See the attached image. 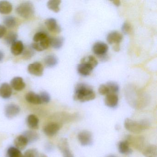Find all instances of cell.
Wrapping results in <instances>:
<instances>
[{
	"label": "cell",
	"instance_id": "24",
	"mask_svg": "<svg viewBox=\"0 0 157 157\" xmlns=\"http://www.w3.org/2000/svg\"><path fill=\"white\" fill-rule=\"evenodd\" d=\"M22 135L26 138L29 144L35 142L39 138V136L38 133L33 130L25 131L23 133Z\"/></svg>",
	"mask_w": 157,
	"mask_h": 157
},
{
	"label": "cell",
	"instance_id": "33",
	"mask_svg": "<svg viewBox=\"0 0 157 157\" xmlns=\"http://www.w3.org/2000/svg\"><path fill=\"white\" fill-rule=\"evenodd\" d=\"M48 37V35L44 32H38L34 36L33 41L34 43H38L40 41H43Z\"/></svg>",
	"mask_w": 157,
	"mask_h": 157
},
{
	"label": "cell",
	"instance_id": "5",
	"mask_svg": "<svg viewBox=\"0 0 157 157\" xmlns=\"http://www.w3.org/2000/svg\"><path fill=\"white\" fill-rule=\"evenodd\" d=\"M78 139L80 144L83 146H90L93 141L92 134L87 130L80 132L78 135Z\"/></svg>",
	"mask_w": 157,
	"mask_h": 157
},
{
	"label": "cell",
	"instance_id": "6",
	"mask_svg": "<svg viewBox=\"0 0 157 157\" xmlns=\"http://www.w3.org/2000/svg\"><path fill=\"white\" fill-rule=\"evenodd\" d=\"M43 65L39 62H35L30 64L28 67V71L30 74L37 77H41L44 74Z\"/></svg>",
	"mask_w": 157,
	"mask_h": 157
},
{
	"label": "cell",
	"instance_id": "43",
	"mask_svg": "<svg viewBox=\"0 0 157 157\" xmlns=\"http://www.w3.org/2000/svg\"><path fill=\"white\" fill-rule=\"evenodd\" d=\"M38 157H48L46 155L44 154H41L38 155Z\"/></svg>",
	"mask_w": 157,
	"mask_h": 157
},
{
	"label": "cell",
	"instance_id": "12",
	"mask_svg": "<svg viewBox=\"0 0 157 157\" xmlns=\"http://www.w3.org/2000/svg\"><path fill=\"white\" fill-rule=\"evenodd\" d=\"M11 87L17 91H20L25 88L26 84L21 77H17L13 78L10 82Z\"/></svg>",
	"mask_w": 157,
	"mask_h": 157
},
{
	"label": "cell",
	"instance_id": "28",
	"mask_svg": "<svg viewBox=\"0 0 157 157\" xmlns=\"http://www.w3.org/2000/svg\"><path fill=\"white\" fill-rule=\"evenodd\" d=\"M61 2V1L59 0H50L48 2V8L55 13L59 12L60 10L59 5Z\"/></svg>",
	"mask_w": 157,
	"mask_h": 157
},
{
	"label": "cell",
	"instance_id": "30",
	"mask_svg": "<svg viewBox=\"0 0 157 157\" xmlns=\"http://www.w3.org/2000/svg\"><path fill=\"white\" fill-rule=\"evenodd\" d=\"M4 25L9 28H12L15 27L17 24L16 19L13 16H8L3 20Z\"/></svg>",
	"mask_w": 157,
	"mask_h": 157
},
{
	"label": "cell",
	"instance_id": "40",
	"mask_svg": "<svg viewBox=\"0 0 157 157\" xmlns=\"http://www.w3.org/2000/svg\"><path fill=\"white\" fill-rule=\"evenodd\" d=\"M113 48L115 51H119V50H120V46H119V44L114 45Z\"/></svg>",
	"mask_w": 157,
	"mask_h": 157
},
{
	"label": "cell",
	"instance_id": "11",
	"mask_svg": "<svg viewBox=\"0 0 157 157\" xmlns=\"http://www.w3.org/2000/svg\"><path fill=\"white\" fill-rule=\"evenodd\" d=\"M47 29L52 33H59L61 31L60 26L57 24L56 20L54 18H49L45 22Z\"/></svg>",
	"mask_w": 157,
	"mask_h": 157
},
{
	"label": "cell",
	"instance_id": "42",
	"mask_svg": "<svg viewBox=\"0 0 157 157\" xmlns=\"http://www.w3.org/2000/svg\"><path fill=\"white\" fill-rule=\"evenodd\" d=\"M113 3H114V5H115L117 6H119L120 4V2L119 1H117V0H116V1H113Z\"/></svg>",
	"mask_w": 157,
	"mask_h": 157
},
{
	"label": "cell",
	"instance_id": "38",
	"mask_svg": "<svg viewBox=\"0 0 157 157\" xmlns=\"http://www.w3.org/2000/svg\"><path fill=\"white\" fill-rule=\"evenodd\" d=\"M122 30L124 34L129 33L131 30V25L128 22H126L124 23L122 26Z\"/></svg>",
	"mask_w": 157,
	"mask_h": 157
},
{
	"label": "cell",
	"instance_id": "31",
	"mask_svg": "<svg viewBox=\"0 0 157 157\" xmlns=\"http://www.w3.org/2000/svg\"><path fill=\"white\" fill-rule=\"evenodd\" d=\"M18 35L14 32H10L6 36L5 38V42L7 44L12 45L14 42L17 41Z\"/></svg>",
	"mask_w": 157,
	"mask_h": 157
},
{
	"label": "cell",
	"instance_id": "20",
	"mask_svg": "<svg viewBox=\"0 0 157 157\" xmlns=\"http://www.w3.org/2000/svg\"><path fill=\"white\" fill-rule=\"evenodd\" d=\"M24 46L21 41H16L11 47V52L15 56H19L23 52Z\"/></svg>",
	"mask_w": 157,
	"mask_h": 157
},
{
	"label": "cell",
	"instance_id": "10",
	"mask_svg": "<svg viewBox=\"0 0 157 157\" xmlns=\"http://www.w3.org/2000/svg\"><path fill=\"white\" fill-rule=\"evenodd\" d=\"M123 37V35L121 33L117 31H113L108 34L106 40L110 44H119Z\"/></svg>",
	"mask_w": 157,
	"mask_h": 157
},
{
	"label": "cell",
	"instance_id": "2",
	"mask_svg": "<svg viewBox=\"0 0 157 157\" xmlns=\"http://www.w3.org/2000/svg\"><path fill=\"white\" fill-rule=\"evenodd\" d=\"M124 127L127 130L134 134H139L144 130L148 129L150 123L147 120L137 121L127 118L124 121Z\"/></svg>",
	"mask_w": 157,
	"mask_h": 157
},
{
	"label": "cell",
	"instance_id": "4",
	"mask_svg": "<svg viewBox=\"0 0 157 157\" xmlns=\"http://www.w3.org/2000/svg\"><path fill=\"white\" fill-rule=\"evenodd\" d=\"M61 127V124L58 122H51L46 125L43 128V131L46 136H53L57 134Z\"/></svg>",
	"mask_w": 157,
	"mask_h": 157
},
{
	"label": "cell",
	"instance_id": "44",
	"mask_svg": "<svg viewBox=\"0 0 157 157\" xmlns=\"http://www.w3.org/2000/svg\"><path fill=\"white\" fill-rule=\"evenodd\" d=\"M106 157H117V156H115L114 155H109L107 156Z\"/></svg>",
	"mask_w": 157,
	"mask_h": 157
},
{
	"label": "cell",
	"instance_id": "22",
	"mask_svg": "<svg viewBox=\"0 0 157 157\" xmlns=\"http://www.w3.org/2000/svg\"><path fill=\"white\" fill-rule=\"evenodd\" d=\"M93 68L91 66L81 63L78 66V71L80 75L82 76H87L90 75L92 71Z\"/></svg>",
	"mask_w": 157,
	"mask_h": 157
},
{
	"label": "cell",
	"instance_id": "17",
	"mask_svg": "<svg viewBox=\"0 0 157 157\" xmlns=\"http://www.w3.org/2000/svg\"><path fill=\"white\" fill-rule=\"evenodd\" d=\"M25 98L28 103L32 104L40 105L43 104L39 94H36L34 92H28L25 95Z\"/></svg>",
	"mask_w": 157,
	"mask_h": 157
},
{
	"label": "cell",
	"instance_id": "35",
	"mask_svg": "<svg viewBox=\"0 0 157 157\" xmlns=\"http://www.w3.org/2000/svg\"><path fill=\"white\" fill-rule=\"evenodd\" d=\"M39 95L41 98L42 103H48L50 102L51 97L48 93L45 91L42 92L40 93Z\"/></svg>",
	"mask_w": 157,
	"mask_h": 157
},
{
	"label": "cell",
	"instance_id": "18",
	"mask_svg": "<svg viewBox=\"0 0 157 157\" xmlns=\"http://www.w3.org/2000/svg\"><path fill=\"white\" fill-rule=\"evenodd\" d=\"M26 123L29 128L33 130L39 128V118L35 115H29L26 119Z\"/></svg>",
	"mask_w": 157,
	"mask_h": 157
},
{
	"label": "cell",
	"instance_id": "29",
	"mask_svg": "<svg viewBox=\"0 0 157 157\" xmlns=\"http://www.w3.org/2000/svg\"><path fill=\"white\" fill-rule=\"evenodd\" d=\"M81 63H85L91 66L93 68L96 67L98 63L97 59L93 56H89L84 57L81 59Z\"/></svg>",
	"mask_w": 157,
	"mask_h": 157
},
{
	"label": "cell",
	"instance_id": "8",
	"mask_svg": "<svg viewBox=\"0 0 157 157\" xmlns=\"http://www.w3.org/2000/svg\"><path fill=\"white\" fill-rule=\"evenodd\" d=\"M21 111V108L19 105L14 104L8 105L5 107V114L8 118L11 119L17 116Z\"/></svg>",
	"mask_w": 157,
	"mask_h": 157
},
{
	"label": "cell",
	"instance_id": "13",
	"mask_svg": "<svg viewBox=\"0 0 157 157\" xmlns=\"http://www.w3.org/2000/svg\"><path fill=\"white\" fill-rule=\"evenodd\" d=\"M50 46V37H48L43 41L38 43H33L32 47L37 51H42L47 49Z\"/></svg>",
	"mask_w": 157,
	"mask_h": 157
},
{
	"label": "cell",
	"instance_id": "3",
	"mask_svg": "<svg viewBox=\"0 0 157 157\" xmlns=\"http://www.w3.org/2000/svg\"><path fill=\"white\" fill-rule=\"evenodd\" d=\"M16 11L17 14L22 18L29 19L34 14V7L30 2H25L18 5Z\"/></svg>",
	"mask_w": 157,
	"mask_h": 157
},
{
	"label": "cell",
	"instance_id": "14",
	"mask_svg": "<svg viewBox=\"0 0 157 157\" xmlns=\"http://www.w3.org/2000/svg\"><path fill=\"white\" fill-rule=\"evenodd\" d=\"M118 103V97L115 94H109L105 96V103L106 106L111 108H114L117 106Z\"/></svg>",
	"mask_w": 157,
	"mask_h": 157
},
{
	"label": "cell",
	"instance_id": "27",
	"mask_svg": "<svg viewBox=\"0 0 157 157\" xmlns=\"http://www.w3.org/2000/svg\"><path fill=\"white\" fill-rule=\"evenodd\" d=\"M23 154L21 150L15 147H10L7 150L6 157H23Z\"/></svg>",
	"mask_w": 157,
	"mask_h": 157
},
{
	"label": "cell",
	"instance_id": "36",
	"mask_svg": "<svg viewBox=\"0 0 157 157\" xmlns=\"http://www.w3.org/2000/svg\"><path fill=\"white\" fill-rule=\"evenodd\" d=\"M32 48H27L25 50L24 49L23 52V56L24 58L28 59L31 58L34 55V51L32 50Z\"/></svg>",
	"mask_w": 157,
	"mask_h": 157
},
{
	"label": "cell",
	"instance_id": "26",
	"mask_svg": "<svg viewBox=\"0 0 157 157\" xmlns=\"http://www.w3.org/2000/svg\"><path fill=\"white\" fill-rule=\"evenodd\" d=\"M58 62L57 58L54 55L47 56L44 59V63L48 67H53L56 66Z\"/></svg>",
	"mask_w": 157,
	"mask_h": 157
},
{
	"label": "cell",
	"instance_id": "21",
	"mask_svg": "<svg viewBox=\"0 0 157 157\" xmlns=\"http://www.w3.org/2000/svg\"><path fill=\"white\" fill-rule=\"evenodd\" d=\"M129 145L130 144L128 140L120 141L118 144V151L122 154H130L132 152V150L129 147Z\"/></svg>",
	"mask_w": 157,
	"mask_h": 157
},
{
	"label": "cell",
	"instance_id": "37",
	"mask_svg": "<svg viewBox=\"0 0 157 157\" xmlns=\"http://www.w3.org/2000/svg\"><path fill=\"white\" fill-rule=\"evenodd\" d=\"M99 92L100 94L102 95H106L109 94V90L106 84H101L99 87Z\"/></svg>",
	"mask_w": 157,
	"mask_h": 157
},
{
	"label": "cell",
	"instance_id": "9",
	"mask_svg": "<svg viewBox=\"0 0 157 157\" xmlns=\"http://www.w3.org/2000/svg\"><path fill=\"white\" fill-rule=\"evenodd\" d=\"M108 47L106 44L103 42H98L95 43L93 46V52L97 56H104L107 51Z\"/></svg>",
	"mask_w": 157,
	"mask_h": 157
},
{
	"label": "cell",
	"instance_id": "34",
	"mask_svg": "<svg viewBox=\"0 0 157 157\" xmlns=\"http://www.w3.org/2000/svg\"><path fill=\"white\" fill-rule=\"evenodd\" d=\"M38 151L36 149H30L25 152L23 157H38Z\"/></svg>",
	"mask_w": 157,
	"mask_h": 157
},
{
	"label": "cell",
	"instance_id": "19",
	"mask_svg": "<svg viewBox=\"0 0 157 157\" xmlns=\"http://www.w3.org/2000/svg\"><path fill=\"white\" fill-rule=\"evenodd\" d=\"M146 157H157V147L156 145H149L144 147L142 150Z\"/></svg>",
	"mask_w": 157,
	"mask_h": 157
},
{
	"label": "cell",
	"instance_id": "32",
	"mask_svg": "<svg viewBox=\"0 0 157 157\" xmlns=\"http://www.w3.org/2000/svg\"><path fill=\"white\" fill-rule=\"evenodd\" d=\"M106 85L108 87L109 90V94H115L119 91V86L117 83L113 82H110L106 83Z\"/></svg>",
	"mask_w": 157,
	"mask_h": 157
},
{
	"label": "cell",
	"instance_id": "25",
	"mask_svg": "<svg viewBox=\"0 0 157 157\" xmlns=\"http://www.w3.org/2000/svg\"><path fill=\"white\" fill-rule=\"evenodd\" d=\"M64 43V38L62 37H54L50 38V45L55 49H59L62 47Z\"/></svg>",
	"mask_w": 157,
	"mask_h": 157
},
{
	"label": "cell",
	"instance_id": "16",
	"mask_svg": "<svg viewBox=\"0 0 157 157\" xmlns=\"http://www.w3.org/2000/svg\"><path fill=\"white\" fill-rule=\"evenodd\" d=\"M29 144L28 140L23 135H20L16 138L14 140L15 147L20 150H23Z\"/></svg>",
	"mask_w": 157,
	"mask_h": 157
},
{
	"label": "cell",
	"instance_id": "7",
	"mask_svg": "<svg viewBox=\"0 0 157 157\" xmlns=\"http://www.w3.org/2000/svg\"><path fill=\"white\" fill-rule=\"evenodd\" d=\"M58 147L62 152L63 157H74L69 147L68 142L67 138H62L59 140Z\"/></svg>",
	"mask_w": 157,
	"mask_h": 157
},
{
	"label": "cell",
	"instance_id": "23",
	"mask_svg": "<svg viewBox=\"0 0 157 157\" xmlns=\"http://www.w3.org/2000/svg\"><path fill=\"white\" fill-rule=\"evenodd\" d=\"M13 6L11 3L7 1H0V13L8 14L11 12Z\"/></svg>",
	"mask_w": 157,
	"mask_h": 157
},
{
	"label": "cell",
	"instance_id": "15",
	"mask_svg": "<svg viewBox=\"0 0 157 157\" xmlns=\"http://www.w3.org/2000/svg\"><path fill=\"white\" fill-rule=\"evenodd\" d=\"M12 94V89L10 84L3 83L0 86V97L4 99L10 98Z\"/></svg>",
	"mask_w": 157,
	"mask_h": 157
},
{
	"label": "cell",
	"instance_id": "41",
	"mask_svg": "<svg viewBox=\"0 0 157 157\" xmlns=\"http://www.w3.org/2000/svg\"><path fill=\"white\" fill-rule=\"evenodd\" d=\"M4 55L3 52L2 51H0V62L2 61L4 58Z\"/></svg>",
	"mask_w": 157,
	"mask_h": 157
},
{
	"label": "cell",
	"instance_id": "39",
	"mask_svg": "<svg viewBox=\"0 0 157 157\" xmlns=\"http://www.w3.org/2000/svg\"><path fill=\"white\" fill-rule=\"evenodd\" d=\"M7 33V28L4 25H0V38H2Z\"/></svg>",
	"mask_w": 157,
	"mask_h": 157
},
{
	"label": "cell",
	"instance_id": "1",
	"mask_svg": "<svg viewBox=\"0 0 157 157\" xmlns=\"http://www.w3.org/2000/svg\"><path fill=\"white\" fill-rule=\"evenodd\" d=\"M95 98V93L90 85L84 83H79L76 85L74 95L75 101L84 102L93 100Z\"/></svg>",
	"mask_w": 157,
	"mask_h": 157
}]
</instances>
